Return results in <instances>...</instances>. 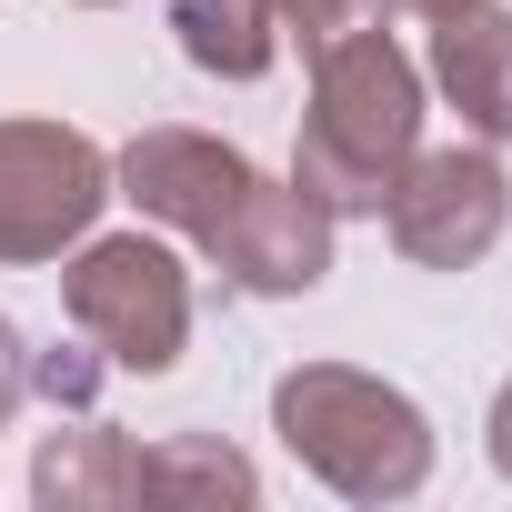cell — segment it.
<instances>
[{
  "instance_id": "obj_3",
  "label": "cell",
  "mask_w": 512,
  "mask_h": 512,
  "mask_svg": "<svg viewBox=\"0 0 512 512\" xmlns=\"http://www.w3.org/2000/svg\"><path fill=\"white\" fill-rule=\"evenodd\" d=\"M61 312L101 352V372L161 382L191 352V262L151 231H91L61 251Z\"/></svg>"
},
{
  "instance_id": "obj_10",
  "label": "cell",
  "mask_w": 512,
  "mask_h": 512,
  "mask_svg": "<svg viewBox=\"0 0 512 512\" xmlns=\"http://www.w3.org/2000/svg\"><path fill=\"white\" fill-rule=\"evenodd\" d=\"M171 41L191 71L211 81H262L282 61V21H272V0H181L171 11Z\"/></svg>"
},
{
  "instance_id": "obj_15",
  "label": "cell",
  "mask_w": 512,
  "mask_h": 512,
  "mask_svg": "<svg viewBox=\"0 0 512 512\" xmlns=\"http://www.w3.org/2000/svg\"><path fill=\"white\" fill-rule=\"evenodd\" d=\"M392 11H412V21H442V11H472V0H392Z\"/></svg>"
},
{
  "instance_id": "obj_4",
  "label": "cell",
  "mask_w": 512,
  "mask_h": 512,
  "mask_svg": "<svg viewBox=\"0 0 512 512\" xmlns=\"http://www.w3.org/2000/svg\"><path fill=\"white\" fill-rule=\"evenodd\" d=\"M111 201V151L71 121H0V272H41L91 241Z\"/></svg>"
},
{
  "instance_id": "obj_6",
  "label": "cell",
  "mask_w": 512,
  "mask_h": 512,
  "mask_svg": "<svg viewBox=\"0 0 512 512\" xmlns=\"http://www.w3.org/2000/svg\"><path fill=\"white\" fill-rule=\"evenodd\" d=\"M251 181H262V161H251V151H231L221 131H181V121H151V131H131V141L111 151V191H121L141 221L181 231L191 251L241 211Z\"/></svg>"
},
{
  "instance_id": "obj_13",
  "label": "cell",
  "mask_w": 512,
  "mask_h": 512,
  "mask_svg": "<svg viewBox=\"0 0 512 512\" xmlns=\"http://www.w3.org/2000/svg\"><path fill=\"white\" fill-rule=\"evenodd\" d=\"M21 402H31V342L0 322V432H11V412H21Z\"/></svg>"
},
{
  "instance_id": "obj_5",
  "label": "cell",
  "mask_w": 512,
  "mask_h": 512,
  "mask_svg": "<svg viewBox=\"0 0 512 512\" xmlns=\"http://www.w3.org/2000/svg\"><path fill=\"white\" fill-rule=\"evenodd\" d=\"M382 231L412 272H472L482 251L512 231V171L492 141H442V151H412L392 201H382Z\"/></svg>"
},
{
  "instance_id": "obj_14",
  "label": "cell",
  "mask_w": 512,
  "mask_h": 512,
  "mask_svg": "<svg viewBox=\"0 0 512 512\" xmlns=\"http://www.w3.org/2000/svg\"><path fill=\"white\" fill-rule=\"evenodd\" d=\"M482 452H492V472L512 482V382L492 392V422H482Z\"/></svg>"
},
{
  "instance_id": "obj_16",
  "label": "cell",
  "mask_w": 512,
  "mask_h": 512,
  "mask_svg": "<svg viewBox=\"0 0 512 512\" xmlns=\"http://www.w3.org/2000/svg\"><path fill=\"white\" fill-rule=\"evenodd\" d=\"M81 11H121V0H81Z\"/></svg>"
},
{
  "instance_id": "obj_2",
  "label": "cell",
  "mask_w": 512,
  "mask_h": 512,
  "mask_svg": "<svg viewBox=\"0 0 512 512\" xmlns=\"http://www.w3.org/2000/svg\"><path fill=\"white\" fill-rule=\"evenodd\" d=\"M272 432L332 502H362V512L412 502L432 482V412L362 362H292L272 382Z\"/></svg>"
},
{
  "instance_id": "obj_9",
  "label": "cell",
  "mask_w": 512,
  "mask_h": 512,
  "mask_svg": "<svg viewBox=\"0 0 512 512\" xmlns=\"http://www.w3.org/2000/svg\"><path fill=\"white\" fill-rule=\"evenodd\" d=\"M131 492H141V442H121L111 422L51 432L41 462H31V502L41 512H121Z\"/></svg>"
},
{
  "instance_id": "obj_1",
  "label": "cell",
  "mask_w": 512,
  "mask_h": 512,
  "mask_svg": "<svg viewBox=\"0 0 512 512\" xmlns=\"http://www.w3.org/2000/svg\"><path fill=\"white\" fill-rule=\"evenodd\" d=\"M412 151H422V61L392 31H352V41L312 51V111H302L292 181L332 221H362V211L382 221Z\"/></svg>"
},
{
  "instance_id": "obj_11",
  "label": "cell",
  "mask_w": 512,
  "mask_h": 512,
  "mask_svg": "<svg viewBox=\"0 0 512 512\" xmlns=\"http://www.w3.org/2000/svg\"><path fill=\"white\" fill-rule=\"evenodd\" d=\"M141 492H161V502H231V512H251V502H262V472H251L221 432H171V442H151V452H141Z\"/></svg>"
},
{
  "instance_id": "obj_8",
  "label": "cell",
  "mask_w": 512,
  "mask_h": 512,
  "mask_svg": "<svg viewBox=\"0 0 512 512\" xmlns=\"http://www.w3.org/2000/svg\"><path fill=\"white\" fill-rule=\"evenodd\" d=\"M422 91H442L472 141H492V151L512 141V11H502V0H472V11L432 21Z\"/></svg>"
},
{
  "instance_id": "obj_7",
  "label": "cell",
  "mask_w": 512,
  "mask_h": 512,
  "mask_svg": "<svg viewBox=\"0 0 512 512\" xmlns=\"http://www.w3.org/2000/svg\"><path fill=\"white\" fill-rule=\"evenodd\" d=\"M332 211L302 191V181H251L241 191V211L201 241V262L231 282V292H251V302H302V292H322L332 282Z\"/></svg>"
},
{
  "instance_id": "obj_12",
  "label": "cell",
  "mask_w": 512,
  "mask_h": 512,
  "mask_svg": "<svg viewBox=\"0 0 512 512\" xmlns=\"http://www.w3.org/2000/svg\"><path fill=\"white\" fill-rule=\"evenodd\" d=\"M272 21H282V41H302V61H312V51H332V41H352V31H382L392 0H272Z\"/></svg>"
}]
</instances>
